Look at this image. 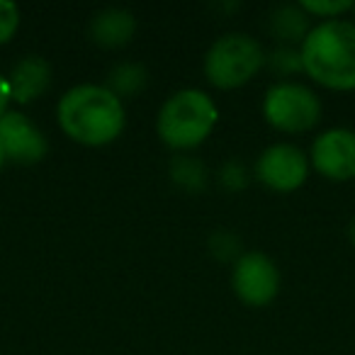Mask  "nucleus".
Instances as JSON below:
<instances>
[{
  "instance_id": "obj_1",
  "label": "nucleus",
  "mask_w": 355,
  "mask_h": 355,
  "mask_svg": "<svg viewBox=\"0 0 355 355\" xmlns=\"http://www.w3.org/2000/svg\"><path fill=\"white\" fill-rule=\"evenodd\" d=\"M59 124L64 134L83 146L112 144L124 129L122 98L105 85H76L61 98Z\"/></svg>"
},
{
  "instance_id": "obj_2",
  "label": "nucleus",
  "mask_w": 355,
  "mask_h": 355,
  "mask_svg": "<svg viewBox=\"0 0 355 355\" xmlns=\"http://www.w3.org/2000/svg\"><path fill=\"white\" fill-rule=\"evenodd\" d=\"M302 71L331 90H355V25L324 20L300 46Z\"/></svg>"
},
{
  "instance_id": "obj_3",
  "label": "nucleus",
  "mask_w": 355,
  "mask_h": 355,
  "mask_svg": "<svg viewBox=\"0 0 355 355\" xmlns=\"http://www.w3.org/2000/svg\"><path fill=\"white\" fill-rule=\"evenodd\" d=\"M219 110L202 90H178L163 103L158 112V137L175 151H188L205 141L217 127Z\"/></svg>"
},
{
  "instance_id": "obj_4",
  "label": "nucleus",
  "mask_w": 355,
  "mask_h": 355,
  "mask_svg": "<svg viewBox=\"0 0 355 355\" xmlns=\"http://www.w3.org/2000/svg\"><path fill=\"white\" fill-rule=\"evenodd\" d=\"M266 64L261 44L253 37L232 32L209 46L205 56V76L214 88L234 90L246 85Z\"/></svg>"
},
{
  "instance_id": "obj_5",
  "label": "nucleus",
  "mask_w": 355,
  "mask_h": 355,
  "mask_svg": "<svg viewBox=\"0 0 355 355\" xmlns=\"http://www.w3.org/2000/svg\"><path fill=\"white\" fill-rule=\"evenodd\" d=\"M263 114L268 124L280 132H309L321 119V103L311 88L302 83L282 80L268 88L263 100Z\"/></svg>"
},
{
  "instance_id": "obj_6",
  "label": "nucleus",
  "mask_w": 355,
  "mask_h": 355,
  "mask_svg": "<svg viewBox=\"0 0 355 355\" xmlns=\"http://www.w3.org/2000/svg\"><path fill=\"white\" fill-rule=\"evenodd\" d=\"M232 287L248 306H266L280 290V272L266 253H243L234 266Z\"/></svg>"
},
{
  "instance_id": "obj_7",
  "label": "nucleus",
  "mask_w": 355,
  "mask_h": 355,
  "mask_svg": "<svg viewBox=\"0 0 355 355\" xmlns=\"http://www.w3.org/2000/svg\"><path fill=\"white\" fill-rule=\"evenodd\" d=\"M256 175L266 188L275 193H292L309 175V158L300 146L275 144L261 153L256 163Z\"/></svg>"
},
{
  "instance_id": "obj_8",
  "label": "nucleus",
  "mask_w": 355,
  "mask_h": 355,
  "mask_svg": "<svg viewBox=\"0 0 355 355\" xmlns=\"http://www.w3.org/2000/svg\"><path fill=\"white\" fill-rule=\"evenodd\" d=\"M46 144L42 129L22 112H6L0 117V151L6 161L32 166L46 156Z\"/></svg>"
},
{
  "instance_id": "obj_9",
  "label": "nucleus",
  "mask_w": 355,
  "mask_h": 355,
  "mask_svg": "<svg viewBox=\"0 0 355 355\" xmlns=\"http://www.w3.org/2000/svg\"><path fill=\"white\" fill-rule=\"evenodd\" d=\"M311 163L319 175L329 180H353L355 178V132L329 129L311 144Z\"/></svg>"
},
{
  "instance_id": "obj_10",
  "label": "nucleus",
  "mask_w": 355,
  "mask_h": 355,
  "mask_svg": "<svg viewBox=\"0 0 355 355\" xmlns=\"http://www.w3.org/2000/svg\"><path fill=\"white\" fill-rule=\"evenodd\" d=\"M51 83V69L42 56H27L20 64L12 69L10 73V98L17 103L27 105L32 100H37L42 93H46Z\"/></svg>"
},
{
  "instance_id": "obj_11",
  "label": "nucleus",
  "mask_w": 355,
  "mask_h": 355,
  "mask_svg": "<svg viewBox=\"0 0 355 355\" xmlns=\"http://www.w3.org/2000/svg\"><path fill=\"white\" fill-rule=\"evenodd\" d=\"M137 32V20L124 8H107L98 12L90 22V35L105 49H117L124 46Z\"/></svg>"
},
{
  "instance_id": "obj_12",
  "label": "nucleus",
  "mask_w": 355,
  "mask_h": 355,
  "mask_svg": "<svg viewBox=\"0 0 355 355\" xmlns=\"http://www.w3.org/2000/svg\"><path fill=\"white\" fill-rule=\"evenodd\" d=\"M309 17L302 8L295 6H282L272 12V32L280 37L282 42H304L309 35Z\"/></svg>"
},
{
  "instance_id": "obj_13",
  "label": "nucleus",
  "mask_w": 355,
  "mask_h": 355,
  "mask_svg": "<svg viewBox=\"0 0 355 355\" xmlns=\"http://www.w3.org/2000/svg\"><path fill=\"white\" fill-rule=\"evenodd\" d=\"M146 85V71L139 64H122L110 73V90L114 95H134Z\"/></svg>"
},
{
  "instance_id": "obj_14",
  "label": "nucleus",
  "mask_w": 355,
  "mask_h": 355,
  "mask_svg": "<svg viewBox=\"0 0 355 355\" xmlns=\"http://www.w3.org/2000/svg\"><path fill=\"white\" fill-rule=\"evenodd\" d=\"M300 8L306 15L324 17V20H336V17L343 15L345 10H353L355 3H350V0H304Z\"/></svg>"
},
{
  "instance_id": "obj_15",
  "label": "nucleus",
  "mask_w": 355,
  "mask_h": 355,
  "mask_svg": "<svg viewBox=\"0 0 355 355\" xmlns=\"http://www.w3.org/2000/svg\"><path fill=\"white\" fill-rule=\"evenodd\" d=\"M17 27H20V10H17V6L15 3H8V0H0V44H8L15 37Z\"/></svg>"
},
{
  "instance_id": "obj_16",
  "label": "nucleus",
  "mask_w": 355,
  "mask_h": 355,
  "mask_svg": "<svg viewBox=\"0 0 355 355\" xmlns=\"http://www.w3.org/2000/svg\"><path fill=\"white\" fill-rule=\"evenodd\" d=\"M173 175H175L178 183L190 185V188H198V185H202V180H205L202 166L195 161H188V158H180V161L173 166Z\"/></svg>"
},
{
  "instance_id": "obj_17",
  "label": "nucleus",
  "mask_w": 355,
  "mask_h": 355,
  "mask_svg": "<svg viewBox=\"0 0 355 355\" xmlns=\"http://www.w3.org/2000/svg\"><path fill=\"white\" fill-rule=\"evenodd\" d=\"M270 66L280 73H292V71H302V59L300 51L292 49H277L275 54L270 56Z\"/></svg>"
},
{
  "instance_id": "obj_18",
  "label": "nucleus",
  "mask_w": 355,
  "mask_h": 355,
  "mask_svg": "<svg viewBox=\"0 0 355 355\" xmlns=\"http://www.w3.org/2000/svg\"><path fill=\"white\" fill-rule=\"evenodd\" d=\"M8 103H10V85L0 76V117L8 112Z\"/></svg>"
},
{
  "instance_id": "obj_19",
  "label": "nucleus",
  "mask_w": 355,
  "mask_h": 355,
  "mask_svg": "<svg viewBox=\"0 0 355 355\" xmlns=\"http://www.w3.org/2000/svg\"><path fill=\"white\" fill-rule=\"evenodd\" d=\"M350 241H353V246H355V219H353V224H350Z\"/></svg>"
},
{
  "instance_id": "obj_20",
  "label": "nucleus",
  "mask_w": 355,
  "mask_h": 355,
  "mask_svg": "<svg viewBox=\"0 0 355 355\" xmlns=\"http://www.w3.org/2000/svg\"><path fill=\"white\" fill-rule=\"evenodd\" d=\"M3 163H6V156H3V151H0V168H3Z\"/></svg>"
},
{
  "instance_id": "obj_21",
  "label": "nucleus",
  "mask_w": 355,
  "mask_h": 355,
  "mask_svg": "<svg viewBox=\"0 0 355 355\" xmlns=\"http://www.w3.org/2000/svg\"><path fill=\"white\" fill-rule=\"evenodd\" d=\"M353 10H355V8H353Z\"/></svg>"
}]
</instances>
